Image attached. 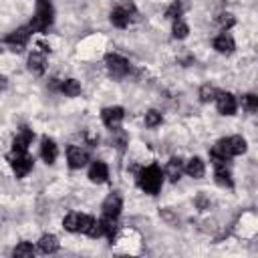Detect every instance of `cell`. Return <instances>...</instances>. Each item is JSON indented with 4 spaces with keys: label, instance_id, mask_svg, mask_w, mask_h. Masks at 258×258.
Listing matches in <instances>:
<instances>
[{
    "label": "cell",
    "instance_id": "obj_16",
    "mask_svg": "<svg viewBox=\"0 0 258 258\" xmlns=\"http://www.w3.org/2000/svg\"><path fill=\"white\" fill-rule=\"evenodd\" d=\"M183 169H185V173H187L189 177H196V179H198V177H204V173H206L204 161H202L200 157H191Z\"/></svg>",
    "mask_w": 258,
    "mask_h": 258
},
{
    "label": "cell",
    "instance_id": "obj_18",
    "mask_svg": "<svg viewBox=\"0 0 258 258\" xmlns=\"http://www.w3.org/2000/svg\"><path fill=\"white\" fill-rule=\"evenodd\" d=\"M216 181L220 185H226V187H232L234 181H232V173L230 169L226 167V163H216Z\"/></svg>",
    "mask_w": 258,
    "mask_h": 258
},
{
    "label": "cell",
    "instance_id": "obj_15",
    "mask_svg": "<svg viewBox=\"0 0 258 258\" xmlns=\"http://www.w3.org/2000/svg\"><path fill=\"white\" fill-rule=\"evenodd\" d=\"M214 48L218 50V52H222V54H230L232 50H234V40H232V36L230 34H220V36H216L214 38Z\"/></svg>",
    "mask_w": 258,
    "mask_h": 258
},
{
    "label": "cell",
    "instance_id": "obj_21",
    "mask_svg": "<svg viewBox=\"0 0 258 258\" xmlns=\"http://www.w3.org/2000/svg\"><path fill=\"white\" fill-rule=\"evenodd\" d=\"M60 91H62L67 97H77V95L81 93V85H79V81H75V79H67V81L60 83Z\"/></svg>",
    "mask_w": 258,
    "mask_h": 258
},
{
    "label": "cell",
    "instance_id": "obj_3",
    "mask_svg": "<svg viewBox=\"0 0 258 258\" xmlns=\"http://www.w3.org/2000/svg\"><path fill=\"white\" fill-rule=\"evenodd\" d=\"M137 181H139V187H141L145 194L155 196V194L161 189V183H163L161 169H159L157 165H149V167H145V169L139 173Z\"/></svg>",
    "mask_w": 258,
    "mask_h": 258
},
{
    "label": "cell",
    "instance_id": "obj_9",
    "mask_svg": "<svg viewBox=\"0 0 258 258\" xmlns=\"http://www.w3.org/2000/svg\"><path fill=\"white\" fill-rule=\"evenodd\" d=\"M121 206H123L121 196H119V194H111V196L103 202V216H105V218H113V220H117L119 214H121Z\"/></svg>",
    "mask_w": 258,
    "mask_h": 258
},
{
    "label": "cell",
    "instance_id": "obj_22",
    "mask_svg": "<svg viewBox=\"0 0 258 258\" xmlns=\"http://www.w3.org/2000/svg\"><path fill=\"white\" fill-rule=\"evenodd\" d=\"M171 32H173V36H175V38H185L189 30H187V24H185V22H181V20L177 18V20H173V28H171Z\"/></svg>",
    "mask_w": 258,
    "mask_h": 258
},
{
    "label": "cell",
    "instance_id": "obj_7",
    "mask_svg": "<svg viewBox=\"0 0 258 258\" xmlns=\"http://www.w3.org/2000/svg\"><path fill=\"white\" fill-rule=\"evenodd\" d=\"M30 26H22V28H16L14 32H10L6 38H4V42L6 44H10L12 46V50H22L24 48V44L28 42V36H30Z\"/></svg>",
    "mask_w": 258,
    "mask_h": 258
},
{
    "label": "cell",
    "instance_id": "obj_12",
    "mask_svg": "<svg viewBox=\"0 0 258 258\" xmlns=\"http://www.w3.org/2000/svg\"><path fill=\"white\" fill-rule=\"evenodd\" d=\"M67 159H69V165H71L73 169H79V167H83V165L87 163L89 155H87V151H83L81 147L71 145V147L67 149Z\"/></svg>",
    "mask_w": 258,
    "mask_h": 258
},
{
    "label": "cell",
    "instance_id": "obj_10",
    "mask_svg": "<svg viewBox=\"0 0 258 258\" xmlns=\"http://www.w3.org/2000/svg\"><path fill=\"white\" fill-rule=\"evenodd\" d=\"M123 117H125V111L121 107H107V109H103V123L109 129H117L121 125Z\"/></svg>",
    "mask_w": 258,
    "mask_h": 258
},
{
    "label": "cell",
    "instance_id": "obj_14",
    "mask_svg": "<svg viewBox=\"0 0 258 258\" xmlns=\"http://www.w3.org/2000/svg\"><path fill=\"white\" fill-rule=\"evenodd\" d=\"M40 155H42V159H44L46 163H54V159H56V155H58L56 143H54L52 139L44 137V139H42V145H40Z\"/></svg>",
    "mask_w": 258,
    "mask_h": 258
},
{
    "label": "cell",
    "instance_id": "obj_25",
    "mask_svg": "<svg viewBox=\"0 0 258 258\" xmlns=\"http://www.w3.org/2000/svg\"><path fill=\"white\" fill-rule=\"evenodd\" d=\"M32 254H34V248L30 242H20L14 248V256H32Z\"/></svg>",
    "mask_w": 258,
    "mask_h": 258
},
{
    "label": "cell",
    "instance_id": "obj_27",
    "mask_svg": "<svg viewBox=\"0 0 258 258\" xmlns=\"http://www.w3.org/2000/svg\"><path fill=\"white\" fill-rule=\"evenodd\" d=\"M161 123V113L157 111H147L145 113V125L147 127H157Z\"/></svg>",
    "mask_w": 258,
    "mask_h": 258
},
{
    "label": "cell",
    "instance_id": "obj_17",
    "mask_svg": "<svg viewBox=\"0 0 258 258\" xmlns=\"http://www.w3.org/2000/svg\"><path fill=\"white\" fill-rule=\"evenodd\" d=\"M38 248H40L42 254H52V252H56V250H58V240H56V236L44 234V236L38 240Z\"/></svg>",
    "mask_w": 258,
    "mask_h": 258
},
{
    "label": "cell",
    "instance_id": "obj_26",
    "mask_svg": "<svg viewBox=\"0 0 258 258\" xmlns=\"http://www.w3.org/2000/svg\"><path fill=\"white\" fill-rule=\"evenodd\" d=\"M242 105H244V107H246V109H248L250 113H254V111L258 109V97L250 93V95H246V97H242Z\"/></svg>",
    "mask_w": 258,
    "mask_h": 258
},
{
    "label": "cell",
    "instance_id": "obj_29",
    "mask_svg": "<svg viewBox=\"0 0 258 258\" xmlns=\"http://www.w3.org/2000/svg\"><path fill=\"white\" fill-rule=\"evenodd\" d=\"M218 22H220V26H222V28H230L236 20H234V16H232V14H228V12H226V14H220V16H218Z\"/></svg>",
    "mask_w": 258,
    "mask_h": 258
},
{
    "label": "cell",
    "instance_id": "obj_1",
    "mask_svg": "<svg viewBox=\"0 0 258 258\" xmlns=\"http://www.w3.org/2000/svg\"><path fill=\"white\" fill-rule=\"evenodd\" d=\"M244 151H246V139L240 137V135H232V137L220 139L216 143V147L210 151V155H212L214 165H216V163H226L230 157L240 155Z\"/></svg>",
    "mask_w": 258,
    "mask_h": 258
},
{
    "label": "cell",
    "instance_id": "obj_28",
    "mask_svg": "<svg viewBox=\"0 0 258 258\" xmlns=\"http://www.w3.org/2000/svg\"><path fill=\"white\" fill-rule=\"evenodd\" d=\"M181 10H183V6H181V4L175 0V2H173V4H171L167 10H165V16H167V18H173V20H177V18L181 16Z\"/></svg>",
    "mask_w": 258,
    "mask_h": 258
},
{
    "label": "cell",
    "instance_id": "obj_20",
    "mask_svg": "<svg viewBox=\"0 0 258 258\" xmlns=\"http://www.w3.org/2000/svg\"><path fill=\"white\" fill-rule=\"evenodd\" d=\"M28 71L34 73V75H42L44 73V54L32 52L28 56Z\"/></svg>",
    "mask_w": 258,
    "mask_h": 258
},
{
    "label": "cell",
    "instance_id": "obj_5",
    "mask_svg": "<svg viewBox=\"0 0 258 258\" xmlns=\"http://www.w3.org/2000/svg\"><path fill=\"white\" fill-rule=\"evenodd\" d=\"M105 64H107L109 75H113L117 79H121V77H125L129 73V60L123 58V56H119V54H107Z\"/></svg>",
    "mask_w": 258,
    "mask_h": 258
},
{
    "label": "cell",
    "instance_id": "obj_23",
    "mask_svg": "<svg viewBox=\"0 0 258 258\" xmlns=\"http://www.w3.org/2000/svg\"><path fill=\"white\" fill-rule=\"evenodd\" d=\"M79 216H81V214H69V216L64 218V222H62L64 230H69V232H79Z\"/></svg>",
    "mask_w": 258,
    "mask_h": 258
},
{
    "label": "cell",
    "instance_id": "obj_11",
    "mask_svg": "<svg viewBox=\"0 0 258 258\" xmlns=\"http://www.w3.org/2000/svg\"><path fill=\"white\" fill-rule=\"evenodd\" d=\"M32 137H34L32 129H28V127H20V131L16 133V137H14V141H12V151H20V153H24V151L28 149V145L32 143Z\"/></svg>",
    "mask_w": 258,
    "mask_h": 258
},
{
    "label": "cell",
    "instance_id": "obj_13",
    "mask_svg": "<svg viewBox=\"0 0 258 258\" xmlns=\"http://www.w3.org/2000/svg\"><path fill=\"white\" fill-rule=\"evenodd\" d=\"M107 177H109L107 165L103 161H95L91 165V169H89V179L95 181V183H103V181H107Z\"/></svg>",
    "mask_w": 258,
    "mask_h": 258
},
{
    "label": "cell",
    "instance_id": "obj_30",
    "mask_svg": "<svg viewBox=\"0 0 258 258\" xmlns=\"http://www.w3.org/2000/svg\"><path fill=\"white\" fill-rule=\"evenodd\" d=\"M2 89H6V77L0 75V91H2Z\"/></svg>",
    "mask_w": 258,
    "mask_h": 258
},
{
    "label": "cell",
    "instance_id": "obj_8",
    "mask_svg": "<svg viewBox=\"0 0 258 258\" xmlns=\"http://www.w3.org/2000/svg\"><path fill=\"white\" fill-rule=\"evenodd\" d=\"M214 101H216L218 111H220L222 115H234V113H236V99H234L232 93H226V91L216 93Z\"/></svg>",
    "mask_w": 258,
    "mask_h": 258
},
{
    "label": "cell",
    "instance_id": "obj_24",
    "mask_svg": "<svg viewBox=\"0 0 258 258\" xmlns=\"http://www.w3.org/2000/svg\"><path fill=\"white\" fill-rule=\"evenodd\" d=\"M216 89L212 87V85H204L202 89H200V101L202 103H208V101H214V97H216Z\"/></svg>",
    "mask_w": 258,
    "mask_h": 258
},
{
    "label": "cell",
    "instance_id": "obj_19",
    "mask_svg": "<svg viewBox=\"0 0 258 258\" xmlns=\"http://www.w3.org/2000/svg\"><path fill=\"white\" fill-rule=\"evenodd\" d=\"M181 171H183V163H181V159H179V157H171L169 163H167V167H165L167 177H169L171 181H177L179 175H181Z\"/></svg>",
    "mask_w": 258,
    "mask_h": 258
},
{
    "label": "cell",
    "instance_id": "obj_4",
    "mask_svg": "<svg viewBox=\"0 0 258 258\" xmlns=\"http://www.w3.org/2000/svg\"><path fill=\"white\" fill-rule=\"evenodd\" d=\"M8 161H10V165H12V171H14V175L16 177H24L30 169H32V157H28L26 155V151L24 153H20V151H10L8 155Z\"/></svg>",
    "mask_w": 258,
    "mask_h": 258
},
{
    "label": "cell",
    "instance_id": "obj_6",
    "mask_svg": "<svg viewBox=\"0 0 258 258\" xmlns=\"http://www.w3.org/2000/svg\"><path fill=\"white\" fill-rule=\"evenodd\" d=\"M135 18V8L129 4V6H117L113 12H111V22L117 26V28H125L131 24V20Z\"/></svg>",
    "mask_w": 258,
    "mask_h": 258
},
{
    "label": "cell",
    "instance_id": "obj_2",
    "mask_svg": "<svg viewBox=\"0 0 258 258\" xmlns=\"http://www.w3.org/2000/svg\"><path fill=\"white\" fill-rule=\"evenodd\" d=\"M54 20V10H52V4L48 0H36V12H34V18L32 22L28 24L32 32H44L50 28Z\"/></svg>",
    "mask_w": 258,
    "mask_h": 258
}]
</instances>
